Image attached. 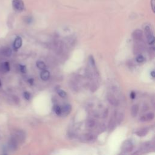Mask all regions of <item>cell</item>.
I'll list each match as a JSON object with an SVG mask.
<instances>
[{"label": "cell", "mask_w": 155, "mask_h": 155, "mask_svg": "<svg viewBox=\"0 0 155 155\" xmlns=\"http://www.w3.org/2000/svg\"><path fill=\"white\" fill-rule=\"evenodd\" d=\"M12 6L16 12H22L24 9V4L23 0H13Z\"/></svg>", "instance_id": "1"}, {"label": "cell", "mask_w": 155, "mask_h": 155, "mask_svg": "<svg viewBox=\"0 0 155 155\" xmlns=\"http://www.w3.org/2000/svg\"><path fill=\"white\" fill-rule=\"evenodd\" d=\"M23 44V40L22 38L20 36H17L13 43V48L15 50H18L19 49H20L21 47L22 46Z\"/></svg>", "instance_id": "2"}, {"label": "cell", "mask_w": 155, "mask_h": 155, "mask_svg": "<svg viewBox=\"0 0 155 155\" xmlns=\"http://www.w3.org/2000/svg\"><path fill=\"white\" fill-rule=\"evenodd\" d=\"M154 116V115L153 113H147V114L143 115L140 118V121L142 122L150 121L153 120Z\"/></svg>", "instance_id": "3"}, {"label": "cell", "mask_w": 155, "mask_h": 155, "mask_svg": "<svg viewBox=\"0 0 155 155\" xmlns=\"http://www.w3.org/2000/svg\"><path fill=\"white\" fill-rule=\"evenodd\" d=\"M50 73L47 70H42V72H41V74H40L41 79L42 80H43V81H47V80H49V78H50Z\"/></svg>", "instance_id": "4"}, {"label": "cell", "mask_w": 155, "mask_h": 155, "mask_svg": "<svg viewBox=\"0 0 155 155\" xmlns=\"http://www.w3.org/2000/svg\"><path fill=\"white\" fill-rule=\"evenodd\" d=\"M61 109H62V114L66 116L70 113L72 110V106L70 104H66Z\"/></svg>", "instance_id": "5"}, {"label": "cell", "mask_w": 155, "mask_h": 155, "mask_svg": "<svg viewBox=\"0 0 155 155\" xmlns=\"http://www.w3.org/2000/svg\"><path fill=\"white\" fill-rule=\"evenodd\" d=\"M133 36L136 40H141V38L142 37V32L140 30H137L134 31L133 33Z\"/></svg>", "instance_id": "6"}, {"label": "cell", "mask_w": 155, "mask_h": 155, "mask_svg": "<svg viewBox=\"0 0 155 155\" xmlns=\"http://www.w3.org/2000/svg\"><path fill=\"white\" fill-rule=\"evenodd\" d=\"M1 70L3 72H8L10 70V65L8 62H4L1 65Z\"/></svg>", "instance_id": "7"}, {"label": "cell", "mask_w": 155, "mask_h": 155, "mask_svg": "<svg viewBox=\"0 0 155 155\" xmlns=\"http://www.w3.org/2000/svg\"><path fill=\"white\" fill-rule=\"evenodd\" d=\"M138 110H139V107L138 105L135 104L133 105L131 107V113L133 117H135L137 116L138 113Z\"/></svg>", "instance_id": "8"}, {"label": "cell", "mask_w": 155, "mask_h": 155, "mask_svg": "<svg viewBox=\"0 0 155 155\" xmlns=\"http://www.w3.org/2000/svg\"><path fill=\"white\" fill-rule=\"evenodd\" d=\"M36 66L39 69H40L41 70H46V64L42 61H38L36 62Z\"/></svg>", "instance_id": "9"}, {"label": "cell", "mask_w": 155, "mask_h": 155, "mask_svg": "<svg viewBox=\"0 0 155 155\" xmlns=\"http://www.w3.org/2000/svg\"><path fill=\"white\" fill-rule=\"evenodd\" d=\"M123 147L125 151H130L132 148V144L130 142L127 141L125 142V145H124Z\"/></svg>", "instance_id": "10"}, {"label": "cell", "mask_w": 155, "mask_h": 155, "mask_svg": "<svg viewBox=\"0 0 155 155\" xmlns=\"http://www.w3.org/2000/svg\"><path fill=\"white\" fill-rule=\"evenodd\" d=\"M147 38L148 44L152 45V44H154V35H153V33L150 35L149 36H148L147 37Z\"/></svg>", "instance_id": "11"}, {"label": "cell", "mask_w": 155, "mask_h": 155, "mask_svg": "<svg viewBox=\"0 0 155 155\" xmlns=\"http://www.w3.org/2000/svg\"><path fill=\"white\" fill-rule=\"evenodd\" d=\"M95 125V122L93 120H89L86 123V127L88 128H92Z\"/></svg>", "instance_id": "12"}, {"label": "cell", "mask_w": 155, "mask_h": 155, "mask_svg": "<svg viewBox=\"0 0 155 155\" xmlns=\"http://www.w3.org/2000/svg\"><path fill=\"white\" fill-rule=\"evenodd\" d=\"M136 61L138 63H142L145 61V58L142 55H140L136 58Z\"/></svg>", "instance_id": "13"}, {"label": "cell", "mask_w": 155, "mask_h": 155, "mask_svg": "<svg viewBox=\"0 0 155 155\" xmlns=\"http://www.w3.org/2000/svg\"><path fill=\"white\" fill-rule=\"evenodd\" d=\"M57 93L60 97H61V98H65V97L67 96L66 92L64 90H61V89H58Z\"/></svg>", "instance_id": "14"}, {"label": "cell", "mask_w": 155, "mask_h": 155, "mask_svg": "<svg viewBox=\"0 0 155 155\" xmlns=\"http://www.w3.org/2000/svg\"><path fill=\"white\" fill-rule=\"evenodd\" d=\"M2 53L6 56H10V55L12 53V50L9 48H5L3 50Z\"/></svg>", "instance_id": "15"}, {"label": "cell", "mask_w": 155, "mask_h": 155, "mask_svg": "<svg viewBox=\"0 0 155 155\" xmlns=\"http://www.w3.org/2000/svg\"><path fill=\"white\" fill-rule=\"evenodd\" d=\"M55 111L56 114L58 115L62 114V109L60 106H56L55 107Z\"/></svg>", "instance_id": "16"}, {"label": "cell", "mask_w": 155, "mask_h": 155, "mask_svg": "<svg viewBox=\"0 0 155 155\" xmlns=\"http://www.w3.org/2000/svg\"><path fill=\"white\" fill-rule=\"evenodd\" d=\"M19 69L20 72L23 73H26L27 72V69L25 66L23 65H19Z\"/></svg>", "instance_id": "17"}, {"label": "cell", "mask_w": 155, "mask_h": 155, "mask_svg": "<svg viewBox=\"0 0 155 155\" xmlns=\"http://www.w3.org/2000/svg\"><path fill=\"white\" fill-rule=\"evenodd\" d=\"M147 129L144 128V129L140 130V131L138 133V135L140 136V137H143V136H144V135L147 133Z\"/></svg>", "instance_id": "18"}, {"label": "cell", "mask_w": 155, "mask_h": 155, "mask_svg": "<svg viewBox=\"0 0 155 155\" xmlns=\"http://www.w3.org/2000/svg\"><path fill=\"white\" fill-rule=\"evenodd\" d=\"M89 61H90V64H91L92 66H93V67L95 66L94 59V58H93V56L92 55H90V56H89Z\"/></svg>", "instance_id": "19"}, {"label": "cell", "mask_w": 155, "mask_h": 155, "mask_svg": "<svg viewBox=\"0 0 155 155\" xmlns=\"http://www.w3.org/2000/svg\"><path fill=\"white\" fill-rule=\"evenodd\" d=\"M108 101H110V103L112 104H115L116 103V101L115 100V98H114L113 96H110V97H108Z\"/></svg>", "instance_id": "20"}, {"label": "cell", "mask_w": 155, "mask_h": 155, "mask_svg": "<svg viewBox=\"0 0 155 155\" xmlns=\"http://www.w3.org/2000/svg\"><path fill=\"white\" fill-rule=\"evenodd\" d=\"M24 97L26 100H29L30 99V94L27 92H25L24 93Z\"/></svg>", "instance_id": "21"}, {"label": "cell", "mask_w": 155, "mask_h": 155, "mask_svg": "<svg viewBox=\"0 0 155 155\" xmlns=\"http://www.w3.org/2000/svg\"><path fill=\"white\" fill-rule=\"evenodd\" d=\"M150 5L152 9L153 12L154 13L155 10H154V7H155V0H151L150 1Z\"/></svg>", "instance_id": "22"}, {"label": "cell", "mask_w": 155, "mask_h": 155, "mask_svg": "<svg viewBox=\"0 0 155 155\" xmlns=\"http://www.w3.org/2000/svg\"><path fill=\"white\" fill-rule=\"evenodd\" d=\"M135 97H136V93L134 92H131L130 93V98L132 100H133L135 98Z\"/></svg>", "instance_id": "23"}, {"label": "cell", "mask_w": 155, "mask_h": 155, "mask_svg": "<svg viewBox=\"0 0 155 155\" xmlns=\"http://www.w3.org/2000/svg\"><path fill=\"white\" fill-rule=\"evenodd\" d=\"M150 75H151V76L152 78H153L155 77V72H154V70L151 71V72H150Z\"/></svg>", "instance_id": "24"}, {"label": "cell", "mask_w": 155, "mask_h": 155, "mask_svg": "<svg viewBox=\"0 0 155 155\" xmlns=\"http://www.w3.org/2000/svg\"><path fill=\"white\" fill-rule=\"evenodd\" d=\"M33 81H34L33 79H29V81H28V82H29L31 85H33Z\"/></svg>", "instance_id": "25"}, {"label": "cell", "mask_w": 155, "mask_h": 155, "mask_svg": "<svg viewBox=\"0 0 155 155\" xmlns=\"http://www.w3.org/2000/svg\"><path fill=\"white\" fill-rule=\"evenodd\" d=\"M0 86H1V83H0Z\"/></svg>", "instance_id": "26"}]
</instances>
